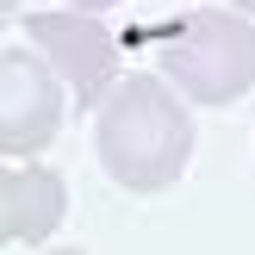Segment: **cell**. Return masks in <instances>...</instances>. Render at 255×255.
Masks as SVG:
<instances>
[{"label":"cell","mask_w":255,"mask_h":255,"mask_svg":"<svg viewBox=\"0 0 255 255\" xmlns=\"http://www.w3.org/2000/svg\"><path fill=\"white\" fill-rule=\"evenodd\" d=\"M94 149L119 187L162 193L181 181L187 156H193V119L156 75H125L94 106Z\"/></svg>","instance_id":"1"},{"label":"cell","mask_w":255,"mask_h":255,"mask_svg":"<svg viewBox=\"0 0 255 255\" xmlns=\"http://www.w3.org/2000/svg\"><path fill=\"white\" fill-rule=\"evenodd\" d=\"M162 69L187 100L231 106L255 87V25L237 19V12L199 6L162 37Z\"/></svg>","instance_id":"2"},{"label":"cell","mask_w":255,"mask_h":255,"mask_svg":"<svg viewBox=\"0 0 255 255\" xmlns=\"http://www.w3.org/2000/svg\"><path fill=\"white\" fill-rule=\"evenodd\" d=\"M25 31H31V44L69 75L75 106H100V100L119 87L112 81V75H119V37H112L100 19H87L81 6L75 12H31Z\"/></svg>","instance_id":"3"},{"label":"cell","mask_w":255,"mask_h":255,"mask_svg":"<svg viewBox=\"0 0 255 255\" xmlns=\"http://www.w3.org/2000/svg\"><path fill=\"white\" fill-rule=\"evenodd\" d=\"M62 125L56 62H37L25 50H0V156H31Z\"/></svg>","instance_id":"4"},{"label":"cell","mask_w":255,"mask_h":255,"mask_svg":"<svg viewBox=\"0 0 255 255\" xmlns=\"http://www.w3.org/2000/svg\"><path fill=\"white\" fill-rule=\"evenodd\" d=\"M69 212V187L50 168H6L0 174V243H44Z\"/></svg>","instance_id":"5"},{"label":"cell","mask_w":255,"mask_h":255,"mask_svg":"<svg viewBox=\"0 0 255 255\" xmlns=\"http://www.w3.org/2000/svg\"><path fill=\"white\" fill-rule=\"evenodd\" d=\"M69 6H81V12H100V6H119V0H69Z\"/></svg>","instance_id":"6"},{"label":"cell","mask_w":255,"mask_h":255,"mask_svg":"<svg viewBox=\"0 0 255 255\" xmlns=\"http://www.w3.org/2000/svg\"><path fill=\"white\" fill-rule=\"evenodd\" d=\"M237 12H255V0H237Z\"/></svg>","instance_id":"7"}]
</instances>
